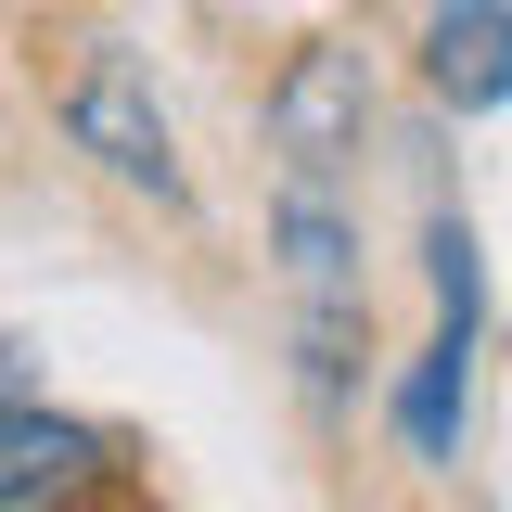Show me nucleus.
Wrapping results in <instances>:
<instances>
[{
  "label": "nucleus",
  "instance_id": "nucleus-7",
  "mask_svg": "<svg viewBox=\"0 0 512 512\" xmlns=\"http://www.w3.org/2000/svg\"><path fill=\"white\" fill-rule=\"evenodd\" d=\"M0 397H26V346L13 333H0Z\"/></svg>",
  "mask_w": 512,
  "mask_h": 512
},
{
  "label": "nucleus",
  "instance_id": "nucleus-5",
  "mask_svg": "<svg viewBox=\"0 0 512 512\" xmlns=\"http://www.w3.org/2000/svg\"><path fill=\"white\" fill-rule=\"evenodd\" d=\"M103 474V436L90 423H64L39 397H0V500H77Z\"/></svg>",
  "mask_w": 512,
  "mask_h": 512
},
{
  "label": "nucleus",
  "instance_id": "nucleus-1",
  "mask_svg": "<svg viewBox=\"0 0 512 512\" xmlns=\"http://www.w3.org/2000/svg\"><path fill=\"white\" fill-rule=\"evenodd\" d=\"M269 256H282V320H295V372L308 397L359 384V333H372V282H359V218L333 180L269 192Z\"/></svg>",
  "mask_w": 512,
  "mask_h": 512
},
{
  "label": "nucleus",
  "instance_id": "nucleus-3",
  "mask_svg": "<svg viewBox=\"0 0 512 512\" xmlns=\"http://www.w3.org/2000/svg\"><path fill=\"white\" fill-rule=\"evenodd\" d=\"M436 346L410 359L397 384V436L423 448V461H461V397H474V320H487V269H474V231L436 218Z\"/></svg>",
  "mask_w": 512,
  "mask_h": 512
},
{
  "label": "nucleus",
  "instance_id": "nucleus-6",
  "mask_svg": "<svg viewBox=\"0 0 512 512\" xmlns=\"http://www.w3.org/2000/svg\"><path fill=\"white\" fill-rule=\"evenodd\" d=\"M423 64H436V90L461 103V116L512 103V0H436V26H423Z\"/></svg>",
  "mask_w": 512,
  "mask_h": 512
},
{
  "label": "nucleus",
  "instance_id": "nucleus-2",
  "mask_svg": "<svg viewBox=\"0 0 512 512\" xmlns=\"http://www.w3.org/2000/svg\"><path fill=\"white\" fill-rule=\"evenodd\" d=\"M64 141L103 167V180L154 192V205H180L192 167H180V128H167V103H154V77L116 52V39H90L77 52V77H64Z\"/></svg>",
  "mask_w": 512,
  "mask_h": 512
},
{
  "label": "nucleus",
  "instance_id": "nucleus-4",
  "mask_svg": "<svg viewBox=\"0 0 512 512\" xmlns=\"http://www.w3.org/2000/svg\"><path fill=\"white\" fill-rule=\"evenodd\" d=\"M269 141H282V180H346L372 141V64L346 39H308L269 90Z\"/></svg>",
  "mask_w": 512,
  "mask_h": 512
}]
</instances>
